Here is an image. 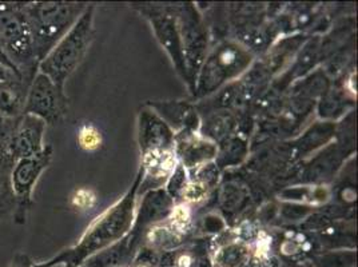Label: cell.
Segmentation results:
<instances>
[{"instance_id": "10", "label": "cell", "mask_w": 358, "mask_h": 267, "mask_svg": "<svg viewBox=\"0 0 358 267\" xmlns=\"http://www.w3.org/2000/svg\"><path fill=\"white\" fill-rule=\"evenodd\" d=\"M15 196L11 190L10 177L6 178L4 174L0 173V212H6L15 205Z\"/></svg>"}, {"instance_id": "1", "label": "cell", "mask_w": 358, "mask_h": 267, "mask_svg": "<svg viewBox=\"0 0 358 267\" xmlns=\"http://www.w3.org/2000/svg\"><path fill=\"white\" fill-rule=\"evenodd\" d=\"M86 8L80 4L48 1L26 4L30 19L34 52L38 62L43 60L54 45L74 26Z\"/></svg>"}, {"instance_id": "3", "label": "cell", "mask_w": 358, "mask_h": 267, "mask_svg": "<svg viewBox=\"0 0 358 267\" xmlns=\"http://www.w3.org/2000/svg\"><path fill=\"white\" fill-rule=\"evenodd\" d=\"M0 50L19 73L23 67L27 68L35 63L32 31L26 4L0 3Z\"/></svg>"}, {"instance_id": "9", "label": "cell", "mask_w": 358, "mask_h": 267, "mask_svg": "<svg viewBox=\"0 0 358 267\" xmlns=\"http://www.w3.org/2000/svg\"><path fill=\"white\" fill-rule=\"evenodd\" d=\"M246 261V250L241 247H229L221 254L218 264L222 267H239Z\"/></svg>"}, {"instance_id": "4", "label": "cell", "mask_w": 358, "mask_h": 267, "mask_svg": "<svg viewBox=\"0 0 358 267\" xmlns=\"http://www.w3.org/2000/svg\"><path fill=\"white\" fill-rule=\"evenodd\" d=\"M63 89H59L47 75L38 73L34 76L26 94L23 114L55 123L64 113Z\"/></svg>"}, {"instance_id": "11", "label": "cell", "mask_w": 358, "mask_h": 267, "mask_svg": "<svg viewBox=\"0 0 358 267\" xmlns=\"http://www.w3.org/2000/svg\"><path fill=\"white\" fill-rule=\"evenodd\" d=\"M95 203V195L90 190H78L75 192L73 198H71V205L78 210H87L94 206Z\"/></svg>"}, {"instance_id": "14", "label": "cell", "mask_w": 358, "mask_h": 267, "mask_svg": "<svg viewBox=\"0 0 358 267\" xmlns=\"http://www.w3.org/2000/svg\"><path fill=\"white\" fill-rule=\"evenodd\" d=\"M10 159H13V158H11V155L8 154L7 149L3 150L0 147V167H1V166L4 167V164H7Z\"/></svg>"}, {"instance_id": "6", "label": "cell", "mask_w": 358, "mask_h": 267, "mask_svg": "<svg viewBox=\"0 0 358 267\" xmlns=\"http://www.w3.org/2000/svg\"><path fill=\"white\" fill-rule=\"evenodd\" d=\"M45 123L42 119L23 114V118L14 127L7 145V151L14 162L41 155L45 150Z\"/></svg>"}, {"instance_id": "2", "label": "cell", "mask_w": 358, "mask_h": 267, "mask_svg": "<svg viewBox=\"0 0 358 267\" xmlns=\"http://www.w3.org/2000/svg\"><path fill=\"white\" fill-rule=\"evenodd\" d=\"M92 34V7L86 8L83 14L67 31L54 48L39 62V73L47 75L59 89L67 78L73 74L80 60L83 59Z\"/></svg>"}, {"instance_id": "12", "label": "cell", "mask_w": 358, "mask_h": 267, "mask_svg": "<svg viewBox=\"0 0 358 267\" xmlns=\"http://www.w3.org/2000/svg\"><path fill=\"white\" fill-rule=\"evenodd\" d=\"M13 76L20 78V76H17L15 73H13L8 67H6L4 64L0 63V82H1V80H6V79H10V78H13ZM20 79H22V78H20Z\"/></svg>"}, {"instance_id": "8", "label": "cell", "mask_w": 358, "mask_h": 267, "mask_svg": "<svg viewBox=\"0 0 358 267\" xmlns=\"http://www.w3.org/2000/svg\"><path fill=\"white\" fill-rule=\"evenodd\" d=\"M101 142H102L101 134L94 126L86 124L80 127L78 134V143L82 149L86 151H94L101 147Z\"/></svg>"}, {"instance_id": "5", "label": "cell", "mask_w": 358, "mask_h": 267, "mask_svg": "<svg viewBox=\"0 0 358 267\" xmlns=\"http://www.w3.org/2000/svg\"><path fill=\"white\" fill-rule=\"evenodd\" d=\"M50 159H51V147L47 146L45 151L38 157L15 161L10 175V183L17 203V212H16L17 217L19 214H22L24 219V211L30 205L35 185L39 177L42 175V173L47 168Z\"/></svg>"}, {"instance_id": "13", "label": "cell", "mask_w": 358, "mask_h": 267, "mask_svg": "<svg viewBox=\"0 0 358 267\" xmlns=\"http://www.w3.org/2000/svg\"><path fill=\"white\" fill-rule=\"evenodd\" d=\"M0 63H1V64H4L6 67H8V68H10L13 73H15L17 76H20V78H22V74H20V73L16 70L15 66H14V64H13L10 60L6 58V55L1 52V50H0Z\"/></svg>"}, {"instance_id": "7", "label": "cell", "mask_w": 358, "mask_h": 267, "mask_svg": "<svg viewBox=\"0 0 358 267\" xmlns=\"http://www.w3.org/2000/svg\"><path fill=\"white\" fill-rule=\"evenodd\" d=\"M20 80L13 76L0 82V117H16L23 113L27 92Z\"/></svg>"}]
</instances>
